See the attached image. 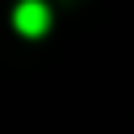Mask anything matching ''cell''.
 Wrapping results in <instances>:
<instances>
[{
	"label": "cell",
	"mask_w": 134,
	"mask_h": 134,
	"mask_svg": "<svg viewBox=\"0 0 134 134\" xmlns=\"http://www.w3.org/2000/svg\"><path fill=\"white\" fill-rule=\"evenodd\" d=\"M13 25H17V34H25V38H42V34L50 29V8H46L42 0H21V4L13 8Z\"/></svg>",
	"instance_id": "cell-1"
}]
</instances>
